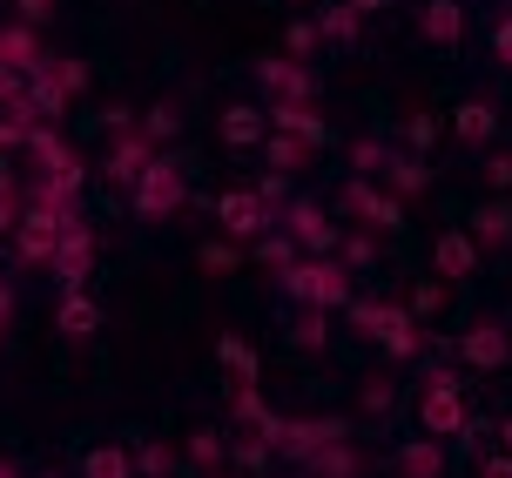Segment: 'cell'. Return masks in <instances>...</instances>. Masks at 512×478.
Segmentation results:
<instances>
[{
    "instance_id": "obj_1",
    "label": "cell",
    "mask_w": 512,
    "mask_h": 478,
    "mask_svg": "<svg viewBox=\"0 0 512 478\" xmlns=\"http://www.w3.org/2000/svg\"><path fill=\"white\" fill-rule=\"evenodd\" d=\"M344 317L358 337H378L384 357H418V324H411V310L398 303H344Z\"/></svg>"
},
{
    "instance_id": "obj_2",
    "label": "cell",
    "mask_w": 512,
    "mask_h": 478,
    "mask_svg": "<svg viewBox=\"0 0 512 478\" xmlns=\"http://www.w3.org/2000/svg\"><path fill=\"white\" fill-rule=\"evenodd\" d=\"M283 290L304 297V303H317V310L351 303V277H344V263H331V256H304V263H290V270H283Z\"/></svg>"
},
{
    "instance_id": "obj_3",
    "label": "cell",
    "mask_w": 512,
    "mask_h": 478,
    "mask_svg": "<svg viewBox=\"0 0 512 478\" xmlns=\"http://www.w3.org/2000/svg\"><path fill=\"white\" fill-rule=\"evenodd\" d=\"M418 425L432 431V438H445V431H465V425H472V411H465L459 378H452V371H432V378H425V391H418Z\"/></svg>"
},
{
    "instance_id": "obj_4",
    "label": "cell",
    "mask_w": 512,
    "mask_h": 478,
    "mask_svg": "<svg viewBox=\"0 0 512 478\" xmlns=\"http://www.w3.org/2000/svg\"><path fill=\"white\" fill-rule=\"evenodd\" d=\"M68 223H75V209H54V202H34L21 216V256L27 263H54V250H61V236H68Z\"/></svg>"
},
{
    "instance_id": "obj_5",
    "label": "cell",
    "mask_w": 512,
    "mask_h": 478,
    "mask_svg": "<svg viewBox=\"0 0 512 478\" xmlns=\"http://www.w3.org/2000/svg\"><path fill=\"white\" fill-rule=\"evenodd\" d=\"M176 209H182V169L176 162H149V176L135 182V216L162 223V216H176Z\"/></svg>"
},
{
    "instance_id": "obj_6",
    "label": "cell",
    "mask_w": 512,
    "mask_h": 478,
    "mask_svg": "<svg viewBox=\"0 0 512 478\" xmlns=\"http://www.w3.org/2000/svg\"><path fill=\"white\" fill-rule=\"evenodd\" d=\"M459 357L472 364V371H499L512 357V337H506V324H492V317H479V324H465V337H459Z\"/></svg>"
},
{
    "instance_id": "obj_7",
    "label": "cell",
    "mask_w": 512,
    "mask_h": 478,
    "mask_svg": "<svg viewBox=\"0 0 512 478\" xmlns=\"http://www.w3.org/2000/svg\"><path fill=\"white\" fill-rule=\"evenodd\" d=\"M216 216H223V229H230V236H263V229H270V202L256 196V189H230V196L216 202Z\"/></svg>"
},
{
    "instance_id": "obj_8",
    "label": "cell",
    "mask_w": 512,
    "mask_h": 478,
    "mask_svg": "<svg viewBox=\"0 0 512 478\" xmlns=\"http://www.w3.org/2000/svg\"><path fill=\"white\" fill-rule=\"evenodd\" d=\"M432 263H438V277H445V283H465L472 270H479V243H472L465 229H445V236L432 243Z\"/></svg>"
},
{
    "instance_id": "obj_9",
    "label": "cell",
    "mask_w": 512,
    "mask_h": 478,
    "mask_svg": "<svg viewBox=\"0 0 512 478\" xmlns=\"http://www.w3.org/2000/svg\"><path fill=\"white\" fill-rule=\"evenodd\" d=\"M256 81H263L277 101H304V95H310L304 61H290V54H263V61H256Z\"/></svg>"
},
{
    "instance_id": "obj_10",
    "label": "cell",
    "mask_w": 512,
    "mask_h": 478,
    "mask_svg": "<svg viewBox=\"0 0 512 478\" xmlns=\"http://www.w3.org/2000/svg\"><path fill=\"white\" fill-rule=\"evenodd\" d=\"M54 270H61V283H68V290H81V277L95 270V236H88L81 223H68L61 250H54Z\"/></svg>"
},
{
    "instance_id": "obj_11",
    "label": "cell",
    "mask_w": 512,
    "mask_h": 478,
    "mask_svg": "<svg viewBox=\"0 0 512 478\" xmlns=\"http://www.w3.org/2000/svg\"><path fill=\"white\" fill-rule=\"evenodd\" d=\"M223 142H230V149H256V142H270V115H263L256 101L223 108Z\"/></svg>"
},
{
    "instance_id": "obj_12",
    "label": "cell",
    "mask_w": 512,
    "mask_h": 478,
    "mask_svg": "<svg viewBox=\"0 0 512 478\" xmlns=\"http://www.w3.org/2000/svg\"><path fill=\"white\" fill-rule=\"evenodd\" d=\"M155 142H149V135H142V128H135V135H122V142H115V155H108V176H115V182H128V189H135V182H142V176H149V162H155Z\"/></svg>"
},
{
    "instance_id": "obj_13",
    "label": "cell",
    "mask_w": 512,
    "mask_h": 478,
    "mask_svg": "<svg viewBox=\"0 0 512 478\" xmlns=\"http://www.w3.org/2000/svg\"><path fill=\"white\" fill-rule=\"evenodd\" d=\"M344 209H351V216H364V223H378V229H398V202L378 196V189H371L364 176L344 189Z\"/></svg>"
},
{
    "instance_id": "obj_14",
    "label": "cell",
    "mask_w": 512,
    "mask_h": 478,
    "mask_svg": "<svg viewBox=\"0 0 512 478\" xmlns=\"http://www.w3.org/2000/svg\"><path fill=\"white\" fill-rule=\"evenodd\" d=\"M452 135H465L472 149L492 142V135H499V108H492V101H459V108H452Z\"/></svg>"
},
{
    "instance_id": "obj_15",
    "label": "cell",
    "mask_w": 512,
    "mask_h": 478,
    "mask_svg": "<svg viewBox=\"0 0 512 478\" xmlns=\"http://www.w3.org/2000/svg\"><path fill=\"white\" fill-rule=\"evenodd\" d=\"M290 229H297V243L304 256H331V223H324V209H310V202H290Z\"/></svg>"
},
{
    "instance_id": "obj_16",
    "label": "cell",
    "mask_w": 512,
    "mask_h": 478,
    "mask_svg": "<svg viewBox=\"0 0 512 478\" xmlns=\"http://www.w3.org/2000/svg\"><path fill=\"white\" fill-rule=\"evenodd\" d=\"M270 122H277V128H290V135H304L310 149H317V142L331 135V128H324V115H317L310 101H277V108H270Z\"/></svg>"
},
{
    "instance_id": "obj_17",
    "label": "cell",
    "mask_w": 512,
    "mask_h": 478,
    "mask_svg": "<svg viewBox=\"0 0 512 478\" xmlns=\"http://www.w3.org/2000/svg\"><path fill=\"white\" fill-rule=\"evenodd\" d=\"M54 324H61V337H95V330H102V303H95V297H81V290H68V297H61V317H54Z\"/></svg>"
},
{
    "instance_id": "obj_18",
    "label": "cell",
    "mask_w": 512,
    "mask_h": 478,
    "mask_svg": "<svg viewBox=\"0 0 512 478\" xmlns=\"http://www.w3.org/2000/svg\"><path fill=\"white\" fill-rule=\"evenodd\" d=\"M459 34H465V7L459 0H432V7H425V41H432V48H452Z\"/></svg>"
},
{
    "instance_id": "obj_19",
    "label": "cell",
    "mask_w": 512,
    "mask_h": 478,
    "mask_svg": "<svg viewBox=\"0 0 512 478\" xmlns=\"http://www.w3.org/2000/svg\"><path fill=\"white\" fill-rule=\"evenodd\" d=\"M398 472L405 478H445V452H438L432 438H411L405 452H398Z\"/></svg>"
},
{
    "instance_id": "obj_20",
    "label": "cell",
    "mask_w": 512,
    "mask_h": 478,
    "mask_svg": "<svg viewBox=\"0 0 512 478\" xmlns=\"http://www.w3.org/2000/svg\"><path fill=\"white\" fill-rule=\"evenodd\" d=\"M472 243H512V202H492L472 216Z\"/></svg>"
},
{
    "instance_id": "obj_21",
    "label": "cell",
    "mask_w": 512,
    "mask_h": 478,
    "mask_svg": "<svg viewBox=\"0 0 512 478\" xmlns=\"http://www.w3.org/2000/svg\"><path fill=\"white\" fill-rule=\"evenodd\" d=\"M81 478H135V458H128V452H115V445H102V452H88Z\"/></svg>"
},
{
    "instance_id": "obj_22",
    "label": "cell",
    "mask_w": 512,
    "mask_h": 478,
    "mask_svg": "<svg viewBox=\"0 0 512 478\" xmlns=\"http://www.w3.org/2000/svg\"><path fill=\"white\" fill-rule=\"evenodd\" d=\"M216 357H223V364H230L236 378H256V371H263V357H256L250 344H243V337H236V330H230V337H216Z\"/></svg>"
},
{
    "instance_id": "obj_23",
    "label": "cell",
    "mask_w": 512,
    "mask_h": 478,
    "mask_svg": "<svg viewBox=\"0 0 512 478\" xmlns=\"http://www.w3.org/2000/svg\"><path fill=\"white\" fill-rule=\"evenodd\" d=\"M324 41H344V48H351V41H358L364 34V21H358V7H331V14H324Z\"/></svg>"
},
{
    "instance_id": "obj_24",
    "label": "cell",
    "mask_w": 512,
    "mask_h": 478,
    "mask_svg": "<svg viewBox=\"0 0 512 478\" xmlns=\"http://www.w3.org/2000/svg\"><path fill=\"white\" fill-rule=\"evenodd\" d=\"M263 149H270V162H277V169H304V162H310V142H304V135H270Z\"/></svg>"
},
{
    "instance_id": "obj_25",
    "label": "cell",
    "mask_w": 512,
    "mask_h": 478,
    "mask_svg": "<svg viewBox=\"0 0 512 478\" xmlns=\"http://www.w3.org/2000/svg\"><path fill=\"white\" fill-rule=\"evenodd\" d=\"M317 41H324V27H317V21H290L283 54H290V61H304V54H317Z\"/></svg>"
},
{
    "instance_id": "obj_26",
    "label": "cell",
    "mask_w": 512,
    "mask_h": 478,
    "mask_svg": "<svg viewBox=\"0 0 512 478\" xmlns=\"http://www.w3.org/2000/svg\"><path fill=\"white\" fill-rule=\"evenodd\" d=\"M310 472H317V478H351L358 465H351L344 445H324V452H310Z\"/></svg>"
},
{
    "instance_id": "obj_27",
    "label": "cell",
    "mask_w": 512,
    "mask_h": 478,
    "mask_svg": "<svg viewBox=\"0 0 512 478\" xmlns=\"http://www.w3.org/2000/svg\"><path fill=\"white\" fill-rule=\"evenodd\" d=\"M384 176H391V189H398V196H425V162H391V169H384Z\"/></svg>"
},
{
    "instance_id": "obj_28",
    "label": "cell",
    "mask_w": 512,
    "mask_h": 478,
    "mask_svg": "<svg viewBox=\"0 0 512 478\" xmlns=\"http://www.w3.org/2000/svg\"><path fill=\"white\" fill-rule=\"evenodd\" d=\"M189 458H196L203 472H216V465H230V452H223V438H216V431H196V438H189Z\"/></svg>"
},
{
    "instance_id": "obj_29",
    "label": "cell",
    "mask_w": 512,
    "mask_h": 478,
    "mask_svg": "<svg viewBox=\"0 0 512 478\" xmlns=\"http://www.w3.org/2000/svg\"><path fill=\"white\" fill-rule=\"evenodd\" d=\"M405 310H411V317H438V310H445V283H418Z\"/></svg>"
},
{
    "instance_id": "obj_30",
    "label": "cell",
    "mask_w": 512,
    "mask_h": 478,
    "mask_svg": "<svg viewBox=\"0 0 512 478\" xmlns=\"http://www.w3.org/2000/svg\"><path fill=\"white\" fill-rule=\"evenodd\" d=\"M263 458H270V438H263V431H256V438H236V445H230V465H263Z\"/></svg>"
},
{
    "instance_id": "obj_31",
    "label": "cell",
    "mask_w": 512,
    "mask_h": 478,
    "mask_svg": "<svg viewBox=\"0 0 512 478\" xmlns=\"http://www.w3.org/2000/svg\"><path fill=\"white\" fill-rule=\"evenodd\" d=\"M142 135H149V142L176 135V108H169V101H162V108H149V115H142Z\"/></svg>"
},
{
    "instance_id": "obj_32",
    "label": "cell",
    "mask_w": 512,
    "mask_h": 478,
    "mask_svg": "<svg viewBox=\"0 0 512 478\" xmlns=\"http://www.w3.org/2000/svg\"><path fill=\"white\" fill-rule=\"evenodd\" d=\"M169 465H176V452H169V445H142V458H135V472H149V478H162Z\"/></svg>"
},
{
    "instance_id": "obj_33",
    "label": "cell",
    "mask_w": 512,
    "mask_h": 478,
    "mask_svg": "<svg viewBox=\"0 0 512 478\" xmlns=\"http://www.w3.org/2000/svg\"><path fill=\"white\" fill-rule=\"evenodd\" d=\"M351 162H358V176H371V169H391V155H384L378 142H351Z\"/></svg>"
},
{
    "instance_id": "obj_34",
    "label": "cell",
    "mask_w": 512,
    "mask_h": 478,
    "mask_svg": "<svg viewBox=\"0 0 512 478\" xmlns=\"http://www.w3.org/2000/svg\"><path fill=\"white\" fill-rule=\"evenodd\" d=\"M256 256H263V263H277V270H290V263H297L283 236H256Z\"/></svg>"
},
{
    "instance_id": "obj_35",
    "label": "cell",
    "mask_w": 512,
    "mask_h": 478,
    "mask_svg": "<svg viewBox=\"0 0 512 478\" xmlns=\"http://www.w3.org/2000/svg\"><path fill=\"white\" fill-rule=\"evenodd\" d=\"M203 270H209V277H230V270H236V250H230V243H209V250H203Z\"/></svg>"
},
{
    "instance_id": "obj_36",
    "label": "cell",
    "mask_w": 512,
    "mask_h": 478,
    "mask_svg": "<svg viewBox=\"0 0 512 478\" xmlns=\"http://www.w3.org/2000/svg\"><path fill=\"white\" fill-rule=\"evenodd\" d=\"M297 337H304V351H324V317H317V303H310V317H297Z\"/></svg>"
},
{
    "instance_id": "obj_37",
    "label": "cell",
    "mask_w": 512,
    "mask_h": 478,
    "mask_svg": "<svg viewBox=\"0 0 512 478\" xmlns=\"http://www.w3.org/2000/svg\"><path fill=\"white\" fill-rule=\"evenodd\" d=\"M405 135H411V149H432V142H438V122H432V115H411Z\"/></svg>"
},
{
    "instance_id": "obj_38",
    "label": "cell",
    "mask_w": 512,
    "mask_h": 478,
    "mask_svg": "<svg viewBox=\"0 0 512 478\" xmlns=\"http://www.w3.org/2000/svg\"><path fill=\"white\" fill-rule=\"evenodd\" d=\"M486 182H492V189H512V155H492V162H486Z\"/></svg>"
},
{
    "instance_id": "obj_39",
    "label": "cell",
    "mask_w": 512,
    "mask_h": 478,
    "mask_svg": "<svg viewBox=\"0 0 512 478\" xmlns=\"http://www.w3.org/2000/svg\"><path fill=\"white\" fill-rule=\"evenodd\" d=\"M492 54H499V61H506V68H512V14H506V21H499V27H492Z\"/></svg>"
},
{
    "instance_id": "obj_40",
    "label": "cell",
    "mask_w": 512,
    "mask_h": 478,
    "mask_svg": "<svg viewBox=\"0 0 512 478\" xmlns=\"http://www.w3.org/2000/svg\"><path fill=\"white\" fill-rule=\"evenodd\" d=\"M371 256H378L371 236H351V243H344V263H371Z\"/></svg>"
},
{
    "instance_id": "obj_41",
    "label": "cell",
    "mask_w": 512,
    "mask_h": 478,
    "mask_svg": "<svg viewBox=\"0 0 512 478\" xmlns=\"http://www.w3.org/2000/svg\"><path fill=\"white\" fill-rule=\"evenodd\" d=\"M479 478H512V452H492L486 465H479Z\"/></svg>"
},
{
    "instance_id": "obj_42",
    "label": "cell",
    "mask_w": 512,
    "mask_h": 478,
    "mask_svg": "<svg viewBox=\"0 0 512 478\" xmlns=\"http://www.w3.org/2000/svg\"><path fill=\"white\" fill-rule=\"evenodd\" d=\"M27 7V21H48V0H21Z\"/></svg>"
},
{
    "instance_id": "obj_43",
    "label": "cell",
    "mask_w": 512,
    "mask_h": 478,
    "mask_svg": "<svg viewBox=\"0 0 512 478\" xmlns=\"http://www.w3.org/2000/svg\"><path fill=\"white\" fill-rule=\"evenodd\" d=\"M344 7H358V14H364V7H384V0H344Z\"/></svg>"
},
{
    "instance_id": "obj_44",
    "label": "cell",
    "mask_w": 512,
    "mask_h": 478,
    "mask_svg": "<svg viewBox=\"0 0 512 478\" xmlns=\"http://www.w3.org/2000/svg\"><path fill=\"white\" fill-rule=\"evenodd\" d=\"M499 431H506V452H512V418H506V425H499Z\"/></svg>"
}]
</instances>
